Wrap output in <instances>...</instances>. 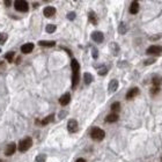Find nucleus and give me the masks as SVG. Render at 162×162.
I'll return each instance as SVG.
<instances>
[{
	"instance_id": "obj_21",
	"label": "nucleus",
	"mask_w": 162,
	"mask_h": 162,
	"mask_svg": "<svg viewBox=\"0 0 162 162\" xmlns=\"http://www.w3.org/2000/svg\"><path fill=\"white\" fill-rule=\"evenodd\" d=\"M126 31H127V27H126V24L125 23H120L119 26H118V33L119 34H125Z\"/></svg>"
},
{
	"instance_id": "obj_1",
	"label": "nucleus",
	"mask_w": 162,
	"mask_h": 162,
	"mask_svg": "<svg viewBox=\"0 0 162 162\" xmlns=\"http://www.w3.org/2000/svg\"><path fill=\"white\" fill-rule=\"evenodd\" d=\"M71 67H72V72H73L72 73V88H75L80 80V65L76 59H72Z\"/></svg>"
},
{
	"instance_id": "obj_32",
	"label": "nucleus",
	"mask_w": 162,
	"mask_h": 162,
	"mask_svg": "<svg viewBox=\"0 0 162 162\" xmlns=\"http://www.w3.org/2000/svg\"><path fill=\"white\" fill-rule=\"evenodd\" d=\"M159 90H160V88L153 87V88H152V90H151V93H152V94H157V93H159Z\"/></svg>"
},
{
	"instance_id": "obj_5",
	"label": "nucleus",
	"mask_w": 162,
	"mask_h": 162,
	"mask_svg": "<svg viewBox=\"0 0 162 162\" xmlns=\"http://www.w3.org/2000/svg\"><path fill=\"white\" fill-rule=\"evenodd\" d=\"M147 55H151V56H159V55H161L162 53V48L161 46H159V45H152V46H149L147 49V51H146Z\"/></svg>"
},
{
	"instance_id": "obj_25",
	"label": "nucleus",
	"mask_w": 162,
	"mask_h": 162,
	"mask_svg": "<svg viewBox=\"0 0 162 162\" xmlns=\"http://www.w3.org/2000/svg\"><path fill=\"white\" fill-rule=\"evenodd\" d=\"M111 110L112 111H119L120 110V103L119 102H115L111 104Z\"/></svg>"
},
{
	"instance_id": "obj_38",
	"label": "nucleus",
	"mask_w": 162,
	"mask_h": 162,
	"mask_svg": "<svg viewBox=\"0 0 162 162\" xmlns=\"http://www.w3.org/2000/svg\"><path fill=\"white\" fill-rule=\"evenodd\" d=\"M0 52H1V49H0Z\"/></svg>"
},
{
	"instance_id": "obj_27",
	"label": "nucleus",
	"mask_w": 162,
	"mask_h": 162,
	"mask_svg": "<svg viewBox=\"0 0 162 162\" xmlns=\"http://www.w3.org/2000/svg\"><path fill=\"white\" fill-rule=\"evenodd\" d=\"M7 34H5V33H2V34H0V44H4L6 41H7Z\"/></svg>"
},
{
	"instance_id": "obj_34",
	"label": "nucleus",
	"mask_w": 162,
	"mask_h": 162,
	"mask_svg": "<svg viewBox=\"0 0 162 162\" xmlns=\"http://www.w3.org/2000/svg\"><path fill=\"white\" fill-rule=\"evenodd\" d=\"M75 162H86V160H85V159H78Z\"/></svg>"
},
{
	"instance_id": "obj_6",
	"label": "nucleus",
	"mask_w": 162,
	"mask_h": 162,
	"mask_svg": "<svg viewBox=\"0 0 162 162\" xmlns=\"http://www.w3.org/2000/svg\"><path fill=\"white\" fill-rule=\"evenodd\" d=\"M78 122L75 120V119H70L68 120V123H67V130H68V132L71 133H74L78 131Z\"/></svg>"
},
{
	"instance_id": "obj_9",
	"label": "nucleus",
	"mask_w": 162,
	"mask_h": 162,
	"mask_svg": "<svg viewBox=\"0 0 162 162\" xmlns=\"http://www.w3.org/2000/svg\"><path fill=\"white\" fill-rule=\"evenodd\" d=\"M43 14L46 17H51V16H53V15L56 14V8L53 7V6H46L43 9Z\"/></svg>"
},
{
	"instance_id": "obj_13",
	"label": "nucleus",
	"mask_w": 162,
	"mask_h": 162,
	"mask_svg": "<svg viewBox=\"0 0 162 162\" xmlns=\"http://www.w3.org/2000/svg\"><path fill=\"white\" fill-rule=\"evenodd\" d=\"M53 118H55V115L52 114V115H49V116H46L44 119H42V120H36L37 124H41V125H48L49 123H51L52 120H53Z\"/></svg>"
},
{
	"instance_id": "obj_16",
	"label": "nucleus",
	"mask_w": 162,
	"mask_h": 162,
	"mask_svg": "<svg viewBox=\"0 0 162 162\" xmlns=\"http://www.w3.org/2000/svg\"><path fill=\"white\" fill-rule=\"evenodd\" d=\"M117 120H118L117 114H110V115H108L107 118H105V122H107V123H115V122H117Z\"/></svg>"
},
{
	"instance_id": "obj_19",
	"label": "nucleus",
	"mask_w": 162,
	"mask_h": 162,
	"mask_svg": "<svg viewBox=\"0 0 162 162\" xmlns=\"http://www.w3.org/2000/svg\"><path fill=\"white\" fill-rule=\"evenodd\" d=\"M152 83H153V87L160 88V86H161L162 83V79L160 76H155V78H153V80H152Z\"/></svg>"
},
{
	"instance_id": "obj_23",
	"label": "nucleus",
	"mask_w": 162,
	"mask_h": 162,
	"mask_svg": "<svg viewBox=\"0 0 162 162\" xmlns=\"http://www.w3.org/2000/svg\"><path fill=\"white\" fill-rule=\"evenodd\" d=\"M14 55H15V52L13 51H9L6 53V56H5V58L7 59L8 60V63H13V59H14Z\"/></svg>"
},
{
	"instance_id": "obj_20",
	"label": "nucleus",
	"mask_w": 162,
	"mask_h": 162,
	"mask_svg": "<svg viewBox=\"0 0 162 162\" xmlns=\"http://www.w3.org/2000/svg\"><path fill=\"white\" fill-rule=\"evenodd\" d=\"M88 19L89 21L93 23V24H97V16H96V14L94 13V12H89L88 13Z\"/></svg>"
},
{
	"instance_id": "obj_28",
	"label": "nucleus",
	"mask_w": 162,
	"mask_h": 162,
	"mask_svg": "<svg viewBox=\"0 0 162 162\" xmlns=\"http://www.w3.org/2000/svg\"><path fill=\"white\" fill-rule=\"evenodd\" d=\"M92 56H93V58L96 59L98 57V51H97V49L96 48H92Z\"/></svg>"
},
{
	"instance_id": "obj_24",
	"label": "nucleus",
	"mask_w": 162,
	"mask_h": 162,
	"mask_svg": "<svg viewBox=\"0 0 162 162\" xmlns=\"http://www.w3.org/2000/svg\"><path fill=\"white\" fill-rule=\"evenodd\" d=\"M56 29H57V27H56L55 24H48V26H46V28H45L46 33H49V34L55 33V31H56Z\"/></svg>"
},
{
	"instance_id": "obj_33",
	"label": "nucleus",
	"mask_w": 162,
	"mask_h": 162,
	"mask_svg": "<svg viewBox=\"0 0 162 162\" xmlns=\"http://www.w3.org/2000/svg\"><path fill=\"white\" fill-rule=\"evenodd\" d=\"M65 116H66V111H61V112H59V118H60V119H63Z\"/></svg>"
},
{
	"instance_id": "obj_31",
	"label": "nucleus",
	"mask_w": 162,
	"mask_h": 162,
	"mask_svg": "<svg viewBox=\"0 0 162 162\" xmlns=\"http://www.w3.org/2000/svg\"><path fill=\"white\" fill-rule=\"evenodd\" d=\"M153 63H155V59H148V60H145V65H151V64H153Z\"/></svg>"
},
{
	"instance_id": "obj_35",
	"label": "nucleus",
	"mask_w": 162,
	"mask_h": 162,
	"mask_svg": "<svg viewBox=\"0 0 162 162\" xmlns=\"http://www.w3.org/2000/svg\"><path fill=\"white\" fill-rule=\"evenodd\" d=\"M5 5H6V6H9V5H11V1L6 0V1H5Z\"/></svg>"
},
{
	"instance_id": "obj_4",
	"label": "nucleus",
	"mask_w": 162,
	"mask_h": 162,
	"mask_svg": "<svg viewBox=\"0 0 162 162\" xmlns=\"http://www.w3.org/2000/svg\"><path fill=\"white\" fill-rule=\"evenodd\" d=\"M14 8L19 12H28L29 5L26 0H16L14 2Z\"/></svg>"
},
{
	"instance_id": "obj_18",
	"label": "nucleus",
	"mask_w": 162,
	"mask_h": 162,
	"mask_svg": "<svg viewBox=\"0 0 162 162\" xmlns=\"http://www.w3.org/2000/svg\"><path fill=\"white\" fill-rule=\"evenodd\" d=\"M83 80H85L86 85H90L93 82V80H94V78H93V75L90 73H85L83 74Z\"/></svg>"
},
{
	"instance_id": "obj_11",
	"label": "nucleus",
	"mask_w": 162,
	"mask_h": 162,
	"mask_svg": "<svg viewBox=\"0 0 162 162\" xmlns=\"http://www.w3.org/2000/svg\"><path fill=\"white\" fill-rule=\"evenodd\" d=\"M138 94H139V88H138V87L131 88L127 92V94H126V98H127V100H132V98H134Z\"/></svg>"
},
{
	"instance_id": "obj_22",
	"label": "nucleus",
	"mask_w": 162,
	"mask_h": 162,
	"mask_svg": "<svg viewBox=\"0 0 162 162\" xmlns=\"http://www.w3.org/2000/svg\"><path fill=\"white\" fill-rule=\"evenodd\" d=\"M111 50H112V55H118V52H119V46L117 45V43H111L110 45Z\"/></svg>"
},
{
	"instance_id": "obj_15",
	"label": "nucleus",
	"mask_w": 162,
	"mask_h": 162,
	"mask_svg": "<svg viewBox=\"0 0 162 162\" xmlns=\"http://www.w3.org/2000/svg\"><path fill=\"white\" fill-rule=\"evenodd\" d=\"M38 44L41 46H45V48H52L56 45V42L55 41H39Z\"/></svg>"
},
{
	"instance_id": "obj_36",
	"label": "nucleus",
	"mask_w": 162,
	"mask_h": 162,
	"mask_svg": "<svg viewBox=\"0 0 162 162\" xmlns=\"http://www.w3.org/2000/svg\"><path fill=\"white\" fill-rule=\"evenodd\" d=\"M1 65H2V61H0V66H1Z\"/></svg>"
},
{
	"instance_id": "obj_14",
	"label": "nucleus",
	"mask_w": 162,
	"mask_h": 162,
	"mask_svg": "<svg viewBox=\"0 0 162 162\" xmlns=\"http://www.w3.org/2000/svg\"><path fill=\"white\" fill-rule=\"evenodd\" d=\"M138 11H139V4H138V1H133L132 4H131V6H130V13L131 14H137Z\"/></svg>"
},
{
	"instance_id": "obj_8",
	"label": "nucleus",
	"mask_w": 162,
	"mask_h": 162,
	"mask_svg": "<svg viewBox=\"0 0 162 162\" xmlns=\"http://www.w3.org/2000/svg\"><path fill=\"white\" fill-rule=\"evenodd\" d=\"M92 38H93V41H95L96 43H102L104 39V35L101 31H94L92 34Z\"/></svg>"
},
{
	"instance_id": "obj_3",
	"label": "nucleus",
	"mask_w": 162,
	"mask_h": 162,
	"mask_svg": "<svg viewBox=\"0 0 162 162\" xmlns=\"http://www.w3.org/2000/svg\"><path fill=\"white\" fill-rule=\"evenodd\" d=\"M31 146H33V139L28 137V138H24V139L21 140V141L19 142L17 148H19V151H20V152H22L23 153V152H27Z\"/></svg>"
},
{
	"instance_id": "obj_10",
	"label": "nucleus",
	"mask_w": 162,
	"mask_h": 162,
	"mask_svg": "<svg viewBox=\"0 0 162 162\" xmlns=\"http://www.w3.org/2000/svg\"><path fill=\"white\" fill-rule=\"evenodd\" d=\"M70 101H71V94H70V93L64 94L63 96H60V98H59V103L61 104L63 107L67 105V104L70 103Z\"/></svg>"
},
{
	"instance_id": "obj_29",
	"label": "nucleus",
	"mask_w": 162,
	"mask_h": 162,
	"mask_svg": "<svg viewBox=\"0 0 162 162\" xmlns=\"http://www.w3.org/2000/svg\"><path fill=\"white\" fill-rule=\"evenodd\" d=\"M107 73H108V68H105V67L98 70V74H100V75H105Z\"/></svg>"
},
{
	"instance_id": "obj_7",
	"label": "nucleus",
	"mask_w": 162,
	"mask_h": 162,
	"mask_svg": "<svg viewBox=\"0 0 162 162\" xmlns=\"http://www.w3.org/2000/svg\"><path fill=\"white\" fill-rule=\"evenodd\" d=\"M15 151H16V144L15 142H11V144H8L6 149H5V155L6 156H11V155L14 154Z\"/></svg>"
},
{
	"instance_id": "obj_12",
	"label": "nucleus",
	"mask_w": 162,
	"mask_h": 162,
	"mask_svg": "<svg viewBox=\"0 0 162 162\" xmlns=\"http://www.w3.org/2000/svg\"><path fill=\"white\" fill-rule=\"evenodd\" d=\"M34 50V43H26L21 46V52L22 53H30Z\"/></svg>"
},
{
	"instance_id": "obj_26",
	"label": "nucleus",
	"mask_w": 162,
	"mask_h": 162,
	"mask_svg": "<svg viewBox=\"0 0 162 162\" xmlns=\"http://www.w3.org/2000/svg\"><path fill=\"white\" fill-rule=\"evenodd\" d=\"M46 161V155L45 154H39L36 156V162H45Z\"/></svg>"
},
{
	"instance_id": "obj_30",
	"label": "nucleus",
	"mask_w": 162,
	"mask_h": 162,
	"mask_svg": "<svg viewBox=\"0 0 162 162\" xmlns=\"http://www.w3.org/2000/svg\"><path fill=\"white\" fill-rule=\"evenodd\" d=\"M67 19H68V20H71V21L74 20V19H75V13H74V12L68 13V14H67Z\"/></svg>"
},
{
	"instance_id": "obj_2",
	"label": "nucleus",
	"mask_w": 162,
	"mask_h": 162,
	"mask_svg": "<svg viewBox=\"0 0 162 162\" xmlns=\"http://www.w3.org/2000/svg\"><path fill=\"white\" fill-rule=\"evenodd\" d=\"M90 137H92V139L96 140V141H101V140L104 139L105 132L100 127H93L90 130Z\"/></svg>"
},
{
	"instance_id": "obj_17",
	"label": "nucleus",
	"mask_w": 162,
	"mask_h": 162,
	"mask_svg": "<svg viewBox=\"0 0 162 162\" xmlns=\"http://www.w3.org/2000/svg\"><path fill=\"white\" fill-rule=\"evenodd\" d=\"M118 88V81L117 80H111L110 81V83H109V92L110 93H114L115 90H117Z\"/></svg>"
},
{
	"instance_id": "obj_37",
	"label": "nucleus",
	"mask_w": 162,
	"mask_h": 162,
	"mask_svg": "<svg viewBox=\"0 0 162 162\" xmlns=\"http://www.w3.org/2000/svg\"><path fill=\"white\" fill-rule=\"evenodd\" d=\"M0 162H2V160H0Z\"/></svg>"
}]
</instances>
